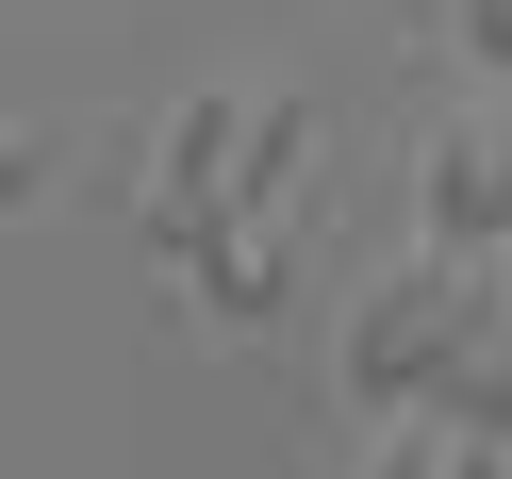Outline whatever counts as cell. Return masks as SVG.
Wrapping results in <instances>:
<instances>
[{"mask_svg":"<svg viewBox=\"0 0 512 479\" xmlns=\"http://www.w3.org/2000/svg\"><path fill=\"white\" fill-rule=\"evenodd\" d=\"M479 463H496V446H479L446 397H413V413H397V446H380V479H479Z\"/></svg>","mask_w":512,"mask_h":479,"instance_id":"5b68a950","label":"cell"},{"mask_svg":"<svg viewBox=\"0 0 512 479\" xmlns=\"http://www.w3.org/2000/svg\"><path fill=\"white\" fill-rule=\"evenodd\" d=\"M413 232L463 248V265H496V248H512V116L430 133V166H413Z\"/></svg>","mask_w":512,"mask_h":479,"instance_id":"3957f363","label":"cell"},{"mask_svg":"<svg viewBox=\"0 0 512 479\" xmlns=\"http://www.w3.org/2000/svg\"><path fill=\"white\" fill-rule=\"evenodd\" d=\"M463 50H479V67H512V0H463Z\"/></svg>","mask_w":512,"mask_h":479,"instance_id":"52a82bcc","label":"cell"},{"mask_svg":"<svg viewBox=\"0 0 512 479\" xmlns=\"http://www.w3.org/2000/svg\"><path fill=\"white\" fill-rule=\"evenodd\" d=\"M298 133H314L298 100H182L166 116V166H149V232L199 265L232 215H265L281 182H298Z\"/></svg>","mask_w":512,"mask_h":479,"instance_id":"7a4b0ae2","label":"cell"},{"mask_svg":"<svg viewBox=\"0 0 512 479\" xmlns=\"http://www.w3.org/2000/svg\"><path fill=\"white\" fill-rule=\"evenodd\" d=\"M199 298H215V314H265V298H281V199L232 215V232L199 248Z\"/></svg>","mask_w":512,"mask_h":479,"instance_id":"277c9868","label":"cell"},{"mask_svg":"<svg viewBox=\"0 0 512 479\" xmlns=\"http://www.w3.org/2000/svg\"><path fill=\"white\" fill-rule=\"evenodd\" d=\"M496 265H512V248H496Z\"/></svg>","mask_w":512,"mask_h":479,"instance_id":"ba28073f","label":"cell"},{"mask_svg":"<svg viewBox=\"0 0 512 479\" xmlns=\"http://www.w3.org/2000/svg\"><path fill=\"white\" fill-rule=\"evenodd\" d=\"M446 413H463V430H479V446H512V331H496V347H479V364H463V380H446Z\"/></svg>","mask_w":512,"mask_h":479,"instance_id":"8992f818","label":"cell"},{"mask_svg":"<svg viewBox=\"0 0 512 479\" xmlns=\"http://www.w3.org/2000/svg\"><path fill=\"white\" fill-rule=\"evenodd\" d=\"M496 298H512V265H463V248H413L397 281H380L364 314H347V397H380V413H413V397H446V380L496 347Z\"/></svg>","mask_w":512,"mask_h":479,"instance_id":"6da1fadb","label":"cell"}]
</instances>
